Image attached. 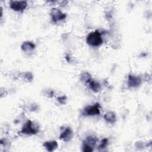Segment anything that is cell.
Returning a JSON list of instances; mask_svg holds the SVG:
<instances>
[{"label": "cell", "mask_w": 152, "mask_h": 152, "mask_svg": "<svg viewBox=\"0 0 152 152\" xmlns=\"http://www.w3.org/2000/svg\"><path fill=\"white\" fill-rule=\"evenodd\" d=\"M86 42L87 44L92 46H99L103 43L101 33L96 30L90 33L87 36Z\"/></svg>", "instance_id": "cell-1"}, {"label": "cell", "mask_w": 152, "mask_h": 152, "mask_svg": "<svg viewBox=\"0 0 152 152\" xmlns=\"http://www.w3.org/2000/svg\"><path fill=\"white\" fill-rule=\"evenodd\" d=\"M39 127L37 125L28 120L24 124L20 132L27 135H34L39 132Z\"/></svg>", "instance_id": "cell-2"}, {"label": "cell", "mask_w": 152, "mask_h": 152, "mask_svg": "<svg viewBox=\"0 0 152 152\" xmlns=\"http://www.w3.org/2000/svg\"><path fill=\"white\" fill-rule=\"evenodd\" d=\"M100 113V106L99 103L89 105L86 107L83 110V114L86 116H94Z\"/></svg>", "instance_id": "cell-3"}, {"label": "cell", "mask_w": 152, "mask_h": 152, "mask_svg": "<svg viewBox=\"0 0 152 152\" xmlns=\"http://www.w3.org/2000/svg\"><path fill=\"white\" fill-rule=\"evenodd\" d=\"M10 8L15 11H23L27 7L26 1H12L10 3Z\"/></svg>", "instance_id": "cell-4"}, {"label": "cell", "mask_w": 152, "mask_h": 152, "mask_svg": "<svg viewBox=\"0 0 152 152\" xmlns=\"http://www.w3.org/2000/svg\"><path fill=\"white\" fill-rule=\"evenodd\" d=\"M50 16L52 21L56 23L59 21L64 20L66 18V15L63 13L59 9L54 8H52L50 11Z\"/></svg>", "instance_id": "cell-5"}, {"label": "cell", "mask_w": 152, "mask_h": 152, "mask_svg": "<svg viewBox=\"0 0 152 152\" xmlns=\"http://www.w3.org/2000/svg\"><path fill=\"white\" fill-rule=\"evenodd\" d=\"M142 80L139 76L129 74L128 78V85L129 87H137L141 84Z\"/></svg>", "instance_id": "cell-6"}, {"label": "cell", "mask_w": 152, "mask_h": 152, "mask_svg": "<svg viewBox=\"0 0 152 152\" xmlns=\"http://www.w3.org/2000/svg\"><path fill=\"white\" fill-rule=\"evenodd\" d=\"M73 135H74V133L72 129L69 127H66L61 133L59 138L60 140H62L64 141H69L72 139Z\"/></svg>", "instance_id": "cell-7"}, {"label": "cell", "mask_w": 152, "mask_h": 152, "mask_svg": "<svg viewBox=\"0 0 152 152\" xmlns=\"http://www.w3.org/2000/svg\"><path fill=\"white\" fill-rule=\"evenodd\" d=\"M21 50L25 52H30L35 49V45L28 41H26L23 43L21 46Z\"/></svg>", "instance_id": "cell-8"}, {"label": "cell", "mask_w": 152, "mask_h": 152, "mask_svg": "<svg viewBox=\"0 0 152 152\" xmlns=\"http://www.w3.org/2000/svg\"><path fill=\"white\" fill-rule=\"evenodd\" d=\"M87 84H88L90 88L95 93H97V92H99L101 90V86H100V84L98 82L93 80V79H91L88 82Z\"/></svg>", "instance_id": "cell-9"}, {"label": "cell", "mask_w": 152, "mask_h": 152, "mask_svg": "<svg viewBox=\"0 0 152 152\" xmlns=\"http://www.w3.org/2000/svg\"><path fill=\"white\" fill-rule=\"evenodd\" d=\"M104 119L109 123H115L116 121V115L115 112L109 111L106 112L104 115Z\"/></svg>", "instance_id": "cell-10"}, {"label": "cell", "mask_w": 152, "mask_h": 152, "mask_svg": "<svg viewBox=\"0 0 152 152\" xmlns=\"http://www.w3.org/2000/svg\"><path fill=\"white\" fill-rule=\"evenodd\" d=\"M43 146L49 151H52L58 147V143L55 141H46L43 144Z\"/></svg>", "instance_id": "cell-11"}, {"label": "cell", "mask_w": 152, "mask_h": 152, "mask_svg": "<svg viewBox=\"0 0 152 152\" xmlns=\"http://www.w3.org/2000/svg\"><path fill=\"white\" fill-rule=\"evenodd\" d=\"M98 139L97 138V137H94V136H89L87 137L86 139V140L84 141L83 143H85L86 144H88L91 147L94 146L96 143L97 142Z\"/></svg>", "instance_id": "cell-12"}, {"label": "cell", "mask_w": 152, "mask_h": 152, "mask_svg": "<svg viewBox=\"0 0 152 152\" xmlns=\"http://www.w3.org/2000/svg\"><path fill=\"white\" fill-rule=\"evenodd\" d=\"M81 80H82V81L86 83H88V82L91 80L92 79L91 77V75L88 73V72H84L81 75V77H80Z\"/></svg>", "instance_id": "cell-13"}, {"label": "cell", "mask_w": 152, "mask_h": 152, "mask_svg": "<svg viewBox=\"0 0 152 152\" xmlns=\"http://www.w3.org/2000/svg\"><path fill=\"white\" fill-rule=\"evenodd\" d=\"M23 79H24L26 81H31L33 78V76L32 74L30 72H26L23 73Z\"/></svg>", "instance_id": "cell-14"}, {"label": "cell", "mask_w": 152, "mask_h": 152, "mask_svg": "<svg viewBox=\"0 0 152 152\" xmlns=\"http://www.w3.org/2000/svg\"><path fill=\"white\" fill-rule=\"evenodd\" d=\"M108 144V140L107 138H103L102 140L100 145H99V148H105Z\"/></svg>", "instance_id": "cell-15"}, {"label": "cell", "mask_w": 152, "mask_h": 152, "mask_svg": "<svg viewBox=\"0 0 152 152\" xmlns=\"http://www.w3.org/2000/svg\"><path fill=\"white\" fill-rule=\"evenodd\" d=\"M66 100H67V97L65 96H61L57 98V100L58 101V102L62 104H65L66 102Z\"/></svg>", "instance_id": "cell-16"}, {"label": "cell", "mask_w": 152, "mask_h": 152, "mask_svg": "<svg viewBox=\"0 0 152 152\" xmlns=\"http://www.w3.org/2000/svg\"><path fill=\"white\" fill-rule=\"evenodd\" d=\"M83 150L84 151H93V147L86 144L85 143H83Z\"/></svg>", "instance_id": "cell-17"}, {"label": "cell", "mask_w": 152, "mask_h": 152, "mask_svg": "<svg viewBox=\"0 0 152 152\" xmlns=\"http://www.w3.org/2000/svg\"><path fill=\"white\" fill-rule=\"evenodd\" d=\"M45 96L48 97H52L53 96V91L52 90H47L44 93Z\"/></svg>", "instance_id": "cell-18"}]
</instances>
